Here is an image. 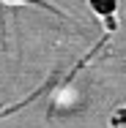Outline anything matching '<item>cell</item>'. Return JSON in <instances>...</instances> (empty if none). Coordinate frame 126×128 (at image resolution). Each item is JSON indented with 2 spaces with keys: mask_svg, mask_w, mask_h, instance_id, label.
I'll return each mask as SVG.
<instances>
[{
  "mask_svg": "<svg viewBox=\"0 0 126 128\" xmlns=\"http://www.w3.org/2000/svg\"><path fill=\"white\" fill-rule=\"evenodd\" d=\"M88 6H91V11L104 19V25L107 30H115L118 22H115V11H118V0H88Z\"/></svg>",
  "mask_w": 126,
  "mask_h": 128,
  "instance_id": "cell-1",
  "label": "cell"
},
{
  "mask_svg": "<svg viewBox=\"0 0 126 128\" xmlns=\"http://www.w3.org/2000/svg\"><path fill=\"white\" fill-rule=\"evenodd\" d=\"M6 3H27V6H41V8H47V11H52V14H58V8H55V6H50V3H44V0H6Z\"/></svg>",
  "mask_w": 126,
  "mask_h": 128,
  "instance_id": "cell-2",
  "label": "cell"
}]
</instances>
